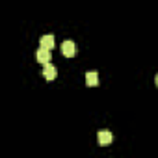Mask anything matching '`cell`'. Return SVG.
Segmentation results:
<instances>
[{"instance_id":"cell-7","label":"cell","mask_w":158,"mask_h":158,"mask_svg":"<svg viewBox=\"0 0 158 158\" xmlns=\"http://www.w3.org/2000/svg\"><path fill=\"white\" fill-rule=\"evenodd\" d=\"M156 86H158V74H156Z\"/></svg>"},{"instance_id":"cell-4","label":"cell","mask_w":158,"mask_h":158,"mask_svg":"<svg viewBox=\"0 0 158 158\" xmlns=\"http://www.w3.org/2000/svg\"><path fill=\"white\" fill-rule=\"evenodd\" d=\"M56 74H58V71H56V67L48 61V63H45V69H43V76L47 78V80H54L56 78Z\"/></svg>"},{"instance_id":"cell-1","label":"cell","mask_w":158,"mask_h":158,"mask_svg":"<svg viewBox=\"0 0 158 158\" xmlns=\"http://www.w3.org/2000/svg\"><path fill=\"white\" fill-rule=\"evenodd\" d=\"M76 52H78V48H76L74 41H69V39H67V41L61 43V54H63L65 58H74Z\"/></svg>"},{"instance_id":"cell-6","label":"cell","mask_w":158,"mask_h":158,"mask_svg":"<svg viewBox=\"0 0 158 158\" xmlns=\"http://www.w3.org/2000/svg\"><path fill=\"white\" fill-rule=\"evenodd\" d=\"M86 84H88L89 88H95V86L99 84V74H97L95 71H91V73H86Z\"/></svg>"},{"instance_id":"cell-2","label":"cell","mask_w":158,"mask_h":158,"mask_svg":"<svg viewBox=\"0 0 158 158\" xmlns=\"http://www.w3.org/2000/svg\"><path fill=\"white\" fill-rule=\"evenodd\" d=\"M50 58H52L50 50H47V48H43V47H41V48L37 50V54H35V60H37L39 63H43V65H45V63H48V61H50Z\"/></svg>"},{"instance_id":"cell-3","label":"cell","mask_w":158,"mask_h":158,"mask_svg":"<svg viewBox=\"0 0 158 158\" xmlns=\"http://www.w3.org/2000/svg\"><path fill=\"white\" fill-rule=\"evenodd\" d=\"M97 138H99V145H102V147H106V145H110V143H112V139H114V136H112V132H108V130H101Z\"/></svg>"},{"instance_id":"cell-5","label":"cell","mask_w":158,"mask_h":158,"mask_svg":"<svg viewBox=\"0 0 158 158\" xmlns=\"http://www.w3.org/2000/svg\"><path fill=\"white\" fill-rule=\"evenodd\" d=\"M39 45L43 47V48H47V50H52L54 48V35H50V34H47V35H43L41 39H39Z\"/></svg>"}]
</instances>
